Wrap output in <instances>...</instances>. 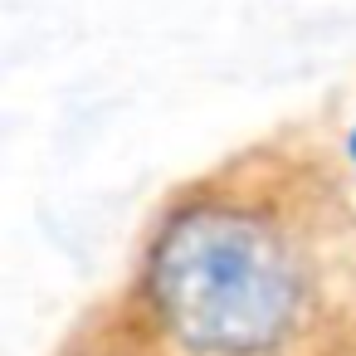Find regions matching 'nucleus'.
I'll use <instances>...</instances> for the list:
<instances>
[{"instance_id":"nucleus-2","label":"nucleus","mask_w":356,"mask_h":356,"mask_svg":"<svg viewBox=\"0 0 356 356\" xmlns=\"http://www.w3.org/2000/svg\"><path fill=\"white\" fill-rule=\"evenodd\" d=\"M346 152H351V161H356V132H346Z\"/></svg>"},{"instance_id":"nucleus-1","label":"nucleus","mask_w":356,"mask_h":356,"mask_svg":"<svg viewBox=\"0 0 356 356\" xmlns=\"http://www.w3.org/2000/svg\"><path fill=\"white\" fill-rule=\"evenodd\" d=\"M54 356H356L346 137L288 118L181 176Z\"/></svg>"}]
</instances>
